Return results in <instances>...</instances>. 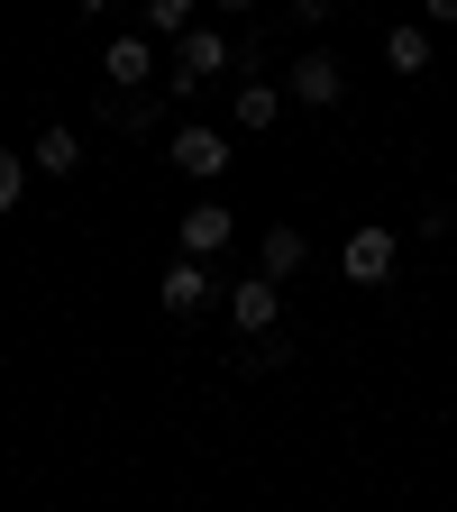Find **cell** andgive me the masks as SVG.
Segmentation results:
<instances>
[{"instance_id": "1", "label": "cell", "mask_w": 457, "mask_h": 512, "mask_svg": "<svg viewBox=\"0 0 457 512\" xmlns=\"http://www.w3.org/2000/svg\"><path fill=\"white\" fill-rule=\"evenodd\" d=\"M229 238H238V211H229V202H192V211H183V256H192V266L220 256Z\"/></svg>"}, {"instance_id": "2", "label": "cell", "mask_w": 457, "mask_h": 512, "mask_svg": "<svg viewBox=\"0 0 457 512\" xmlns=\"http://www.w3.org/2000/svg\"><path fill=\"white\" fill-rule=\"evenodd\" d=\"M394 229H357L348 247H339V266H348V284H384V275H394Z\"/></svg>"}, {"instance_id": "3", "label": "cell", "mask_w": 457, "mask_h": 512, "mask_svg": "<svg viewBox=\"0 0 457 512\" xmlns=\"http://www.w3.org/2000/svg\"><path fill=\"white\" fill-rule=\"evenodd\" d=\"M339 92H348L339 55H302V64H293V83H284V101H311V110H330Z\"/></svg>"}, {"instance_id": "4", "label": "cell", "mask_w": 457, "mask_h": 512, "mask_svg": "<svg viewBox=\"0 0 457 512\" xmlns=\"http://www.w3.org/2000/svg\"><path fill=\"white\" fill-rule=\"evenodd\" d=\"M275 311H284V293H275L266 275H247V284H229V320H238L247 339H266V330H275Z\"/></svg>"}, {"instance_id": "5", "label": "cell", "mask_w": 457, "mask_h": 512, "mask_svg": "<svg viewBox=\"0 0 457 512\" xmlns=\"http://www.w3.org/2000/svg\"><path fill=\"white\" fill-rule=\"evenodd\" d=\"M220 64H229V37H220V28H192V37H183V55H174V83L192 92V83H211Z\"/></svg>"}, {"instance_id": "6", "label": "cell", "mask_w": 457, "mask_h": 512, "mask_svg": "<svg viewBox=\"0 0 457 512\" xmlns=\"http://www.w3.org/2000/svg\"><path fill=\"white\" fill-rule=\"evenodd\" d=\"M165 156H174L183 174H202V183H211V174L229 165V138H220V128H174V147H165Z\"/></svg>"}, {"instance_id": "7", "label": "cell", "mask_w": 457, "mask_h": 512, "mask_svg": "<svg viewBox=\"0 0 457 512\" xmlns=\"http://www.w3.org/2000/svg\"><path fill=\"white\" fill-rule=\"evenodd\" d=\"M156 302H165L174 320H192V311H202V302H211V275H202V266H192V256H174V266H165V284H156Z\"/></svg>"}, {"instance_id": "8", "label": "cell", "mask_w": 457, "mask_h": 512, "mask_svg": "<svg viewBox=\"0 0 457 512\" xmlns=\"http://www.w3.org/2000/svg\"><path fill=\"white\" fill-rule=\"evenodd\" d=\"M101 74L128 92V83H147L156 74V64H147V37H110V55H101Z\"/></svg>"}, {"instance_id": "9", "label": "cell", "mask_w": 457, "mask_h": 512, "mask_svg": "<svg viewBox=\"0 0 457 512\" xmlns=\"http://www.w3.org/2000/svg\"><path fill=\"white\" fill-rule=\"evenodd\" d=\"M384 64L394 74H430V28H394L384 37Z\"/></svg>"}, {"instance_id": "10", "label": "cell", "mask_w": 457, "mask_h": 512, "mask_svg": "<svg viewBox=\"0 0 457 512\" xmlns=\"http://www.w3.org/2000/svg\"><path fill=\"white\" fill-rule=\"evenodd\" d=\"M83 165V138H74V128H46V138H37V174H74Z\"/></svg>"}, {"instance_id": "11", "label": "cell", "mask_w": 457, "mask_h": 512, "mask_svg": "<svg viewBox=\"0 0 457 512\" xmlns=\"http://www.w3.org/2000/svg\"><path fill=\"white\" fill-rule=\"evenodd\" d=\"M275 110H284L275 83H238V128H275Z\"/></svg>"}, {"instance_id": "12", "label": "cell", "mask_w": 457, "mask_h": 512, "mask_svg": "<svg viewBox=\"0 0 457 512\" xmlns=\"http://www.w3.org/2000/svg\"><path fill=\"white\" fill-rule=\"evenodd\" d=\"M302 256H311V247H302V229H266V284H284Z\"/></svg>"}, {"instance_id": "13", "label": "cell", "mask_w": 457, "mask_h": 512, "mask_svg": "<svg viewBox=\"0 0 457 512\" xmlns=\"http://www.w3.org/2000/svg\"><path fill=\"white\" fill-rule=\"evenodd\" d=\"M147 37H192V0H147Z\"/></svg>"}, {"instance_id": "14", "label": "cell", "mask_w": 457, "mask_h": 512, "mask_svg": "<svg viewBox=\"0 0 457 512\" xmlns=\"http://www.w3.org/2000/svg\"><path fill=\"white\" fill-rule=\"evenodd\" d=\"M19 183H28V156H19V147H0V211L19 202Z\"/></svg>"}]
</instances>
